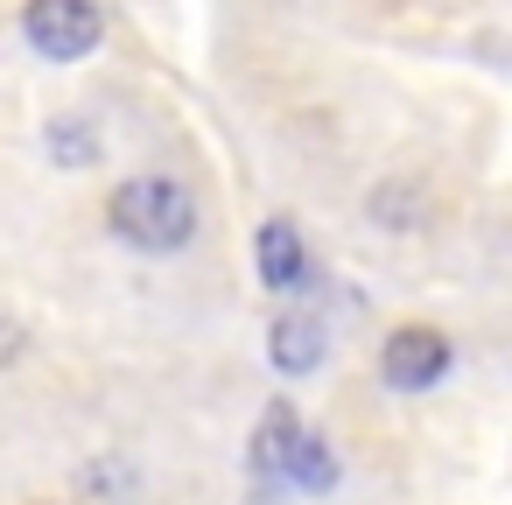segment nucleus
<instances>
[{
  "mask_svg": "<svg viewBox=\"0 0 512 505\" xmlns=\"http://www.w3.org/2000/svg\"><path fill=\"white\" fill-rule=\"evenodd\" d=\"M113 232L141 253H176L197 239V197L176 176H134L113 190Z\"/></svg>",
  "mask_w": 512,
  "mask_h": 505,
  "instance_id": "nucleus-1",
  "label": "nucleus"
},
{
  "mask_svg": "<svg viewBox=\"0 0 512 505\" xmlns=\"http://www.w3.org/2000/svg\"><path fill=\"white\" fill-rule=\"evenodd\" d=\"M274 365L281 372H316L323 365V323L316 316H281L274 323Z\"/></svg>",
  "mask_w": 512,
  "mask_h": 505,
  "instance_id": "nucleus-6",
  "label": "nucleus"
},
{
  "mask_svg": "<svg viewBox=\"0 0 512 505\" xmlns=\"http://www.w3.org/2000/svg\"><path fill=\"white\" fill-rule=\"evenodd\" d=\"M386 379L400 386V393H421V386H435L442 372H449V337L442 330H428V323H407V330H393L386 337Z\"/></svg>",
  "mask_w": 512,
  "mask_h": 505,
  "instance_id": "nucleus-3",
  "label": "nucleus"
},
{
  "mask_svg": "<svg viewBox=\"0 0 512 505\" xmlns=\"http://www.w3.org/2000/svg\"><path fill=\"white\" fill-rule=\"evenodd\" d=\"M295 442H302V421H295L288 400H274V407L260 414V428H253V463H260V477H281L288 456H295Z\"/></svg>",
  "mask_w": 512,
  "mask_h": 505,
  "instance_id": "nucleus-5",
  "label": "nucleus"
},
{
  "mask_svg": "<svg viewBox=\"0 0 512 505\" xmlns=\"http://www.w3.org/2000/svg\"><path fill=\"white\" fill-rule=\"evenodd\" d=\"M302 274H309L302 232H295L288 218H267V225H260V281H267V288H302Z\"/></svg>",
  "mask_w": 512,
  "mask_h": 505,
  "instance_id": "nucleus-4",
  "label": "nucleus"
},
{
  "mask_svg": "<svg viewBox=\"0 0 512 505\" xmlns=\"http://www.w3.org/2000/svg\"><path fill=\"white\" fill-rule=\"evenodd\" d=\"M29 43L57 64L71 57H92L99 36H106V15H99V0H29V15H22Z\"/></svg>",
  "mask_w": 512,
  "mask_h": 505,
  "instance_id": "nucleus-2",
  "label": "nucleus"
},
{
  "mask_svg": "<svg viewBox=\"0 0 512 505\" xmlns=\"http://www.w3.org/2000/svg\"><path fill=\"white\" fill-rule=\"evenodd\" d=\"M281 484H302V491H330V484H337V456H330V442L302 428V442H295V456H288Z\"/></svg>",
  "mask_w": 512,
  "mask_h": 505,
  "instance_id": "nucleus-7",
  "label": "nucleus"
}]
</instances>
